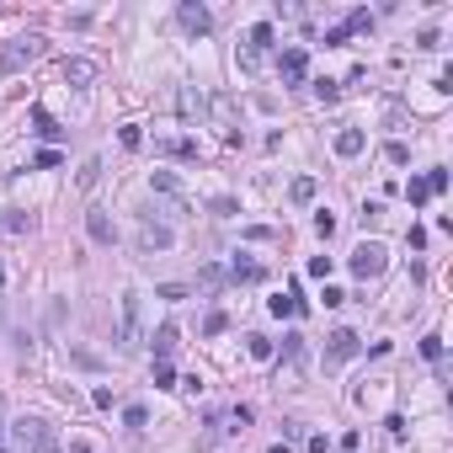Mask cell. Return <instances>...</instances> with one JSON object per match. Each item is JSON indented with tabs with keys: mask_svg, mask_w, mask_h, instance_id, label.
<instances>
[{
	"mask_svg": "<svg viewBox=\"0 0 453 453\" xmlns=\"http://www.w3.org/2000/svg\"><path fill=\"white\" fill-rule=\"evenodd\" d=\"M145 347V293H123V304H118V352L134 357V352Z\"/></svg>",
	"mask_w": 453,
	"mask_h": 453,
	"instance_id": "1",
	"label": "cell"
},
{
	"mask_svg": "<svg viewBox=\"0 0 453 453\" xmlns=\"http://www.w3.org/2000/svg\"><path fill=\"white\" fill-rule=\"evenodd\" d=\"M11 432H17V443L27 453H59V432H54L43 416H17V421H11Z\"/></svg>",
	"mask_w": 453,
	"mask_h": 453,
	"instance_id": "2",
	"label": "cell"
},
{
	"mask_svg": "<svg viewBox=\"0 0 453 453\" xmlns=\"http://www.w3.org/2000/svg\"><path fill=\"white\" fill-rule=\"evenodd\" d=\"M38 59H43V38H38V32H27V38L6 43V54H0V70H6V75H21L27 64H38Z\"/></svg>",
	"mask_w": 453,
	"mask_h": 453,
	"instance_id": "3",
	"label": "cell"
},
{
	"mask_svg": "<svg viewBox=\"0 0 453 453\" xmlns=\"http://www.w3.org/2000/svg\"><path fill=\"white\" fill-rule=\"evenodd\" d=\"M384 267H390V251L379 246V240H363V246L352 251V272H357L363 283H368V277H379Z\"/></svg>",
	"mask_w": 453,
	"mask_h": 453,
	"instance_id": "4",
	"label": "cell"
},
{
	"mask_svg": "<svg viewBox=\"0 0 453 453\" xmlns=\"http://www.w3.org/2000/svg\"><path fill=\"white\" fill-rule=\"evenodd\" d=\"M357 352H363L357 330H330V341H326V368H341V363H352Z\"/></svg>",
	"mask_w": 453,
	"mask_h": 453,
	"instance_id": "5",
	"label": "cell"
},
{
	"mask_svg": "<svg viewBox=\"0 0 453 453\" xmlns=\"http://www.w3.org/2000/svg\"><path fill=\"white\" fill-rule=\"evenodd\" d=\"M171 246H176V229L155 224V219L145 213V224H139V251H171Z\"/></svg>",
	"mask_w": 453,
	"mask_h": 453,
	"instance_id": "6",
	"label": "cell"
},
{
	"mask_svg": "<svg viewBox=\"0 0 453 453\" xmlns=\"http://www.w3.org/2000/svg\"><path fill=\"white\" fill-rule=\"evenodd\" d=\"M176 21H182V27L192 32V38H203L208 27H213V17H208V6H198V0H182V6H176Z\"/></svg>",
	"mask_w": 453,
	"mask_h": 453,
	"instance_id": "7",
	"label": "cell"
},
{
	"mask_svg": "<svg viewBox=\"0 0 453 453\" xmlns=\"http://www.w3.org/2000/svg\"><path fill=\"white\" fill-rule=\"evenodd\" d=\"M304 70H309V54H304V48H299V43L277 54V75H283V81H288V85H299V81H304Z\"/></svg>",
	"mask_w": 453,
	"mask_h": 453,
	"instance_id": "8",
	"label": "cell"
},
{
	"mask_svg": "<svg viewBox=\"0 0 453 453\" xmlns=\"http://www.w3.org/2000/svg\"><path fill=\"white\" fill-rule=\"evenodd\" d=\"M267 309H272V315H277V320H299V315H304L309 304H304V299H299V293L288 288V293H277V299H272Z\"/></svg>",
	"mask_w": 453,
	"mask_h": 453,
	"instance_id": "9",
	"label": "cell"
},
{
	"mask_svg": "<svg viewBox=\"0 0 453 453\" xmlns=\"http://www.w3.org/2000/svg\"><path fill=\"white\" fill-rule=\"evenodd\" d=\"M363 145H368V134H363V128H341V134H336V155H341V160L363 155Z\"/></svg>",
	"mask_w": 453,
	"mask_h": 453,
	"instance_id": "10",
	"label": "cell"
},
{
	"mask_svg": "<svg viewBox=\"0 0 453 453\" xmlns=\"http://www.w3.org/2000/svg\"><path fill=\"white\" fill-rule=\"evenodd\" d=\"M85 235H91L96 246H112V240H118V229H112L107 213H85Z\"/></svg>",
	"mask_w": 453,
	"mask_h": 453,
	"instance_id": "11",
	"label": "cell"
},
{
	"mask_svg": "<svg viewBox=\"0 0 453 453\" xmlns=\"http://www.w3.org/2000/svg\"><path fill=\"white\" fill-rule=\"evenodd\" d=\"M96 75H102L96 59H70V64H64V81H70V85H91Z\"/></svg>",
	"mask_w": 453,
	"mask_h": 453,
	"instance_id": "12",
	"label": "cell"
},
{
	"mask_svg": "<svg viewBox=\"0 0 453 453\" xmlns=\"http://www.w3.org/2000/svg\"><path fill=\"white\" fill-rule=\"evenodd\" d=\"M176 336H182V330H176V326H160V330H155V336H149V341H155V363H171V352L182 347Z\"/></svg>",
	"mask_w": 453,
	"mask_h": 453,
	"instance_id": "13",
	"label": "cell"
},
{
	"mask_svg": "<svg viewBox=\"0 0 453 453\" xmlns=\"http://www.w3.org/2000/svg\"><path fill=\"white\" fill-rule=\"evenodd\" d=\"M32 128H38V139H48V145H59V139H64V128L48 118V107H32Z\"/></svg>",
	"mask_w": 453,
	"mask_h": 453,
	"instance_id": "14",
	"label": "cell"
},
{
	"mask_svg": "<svg viewBox=\"0 0 453 453\" xmlns=\"http://www.w3.org/2000/svg\"><path fill=\"white\" fill-rule=\"evenodd\" d=\"M224 283H229V272L219 267V262H208V267H198V288H203V293H219Z\"/></svg>",
	"mask_w": 453,
	"mask_h": 453,
	"instance_id": "15",
	"label": "cell"
},
{
	"mask_svg": "<svg viewBox=\"0 0 453 453\" xmlns=\"http://www.w3.org/2000/svg\"><path fill=\"white\" fill-rule=\"evenodd\" d=\"M229 283H262V262L235 256V262H229Z\"/></svg>",
	"mask_w": 453,
	"mask_h": 453,
	"instance_id": "16",
	"label": "cell"
},
{
	"mask_svg": "<svg viewBox=\"0 0 453 453\" xmlns=\"http://www.w3.org/2000/svg\"><path fill=\"white\" fill-rule=\"evenodd\" d=\"M160 155H176V160H198V139H160Z\"/></svg>",
	"mask_w": 453,
	"mask_h": 453,
	"instance_id": "17",
	"label": "cell"
},
{
	"mask_svg": "<svg viewBox=\"0 0 453 453\" xmlns=\"http://www.w3.org/2000/svg\"><path fill=\"white\" fill-rule=\"evenodd\" d=\"M251 59H256V54H262V48H272V21H256V27H251Z\"/></svg>",
	"mask_w": 453,
	"mask_h": 453,
	"instance_id": "18",
	"label": "cell"
},
{
	"mask_svg": "<svg viewBox=\"0 0 453 453\" xmlns=\"http://www.w3.org/2000/svg\"><path fill=\"white\" fill-rule=\"evenodd\" d=\"M176 112H182V118H198V112H203V96H198V91H176Z\"/></svg>",
	"mask_w": 453,
	"mask_h": 453,
	"instance_id": "19",
	"label": "cell"
},
{
	"mask_svg": "<svg viewBox=\"0 0 453 453\" xmlns=\"http://www.w3.org/2000/svg\"><path fill=\"white\" fill-rule=\"evenodd\" d=\"M315 192H320V187H315V176H293V187H288L293 203H315Z\"/></svg>",
	"mask_w": 453,
	"mask_h": 453,
	"instance_id": "20",
	"label": "cell"
},
{
	"mask_svg": "<svg viewBox=\"0 0 453 453\" xmlns=\"http://www.w3.org/2000/svg\"><path fill=\"white\" fill-rule=\"evenodd\" d=\"M299 357H304V336L288 330V336H283V363H299Z\"/></svg>",
	"mask_w": 453,
	"mask_h": 453,
	"instance_id": "21",
	"label": "cell"
},
{
	"mask_svg": "<svg viewBox=\"0 0 453 453\" xmlns=\"http://www.w3.org/2000/svg\"><path fill=\"white\" fill-rule=\"evenodd\" d=\"M229 330V315L224 309H208V320H203V336H224Z\"/></svg>",
	"mask_w": 453,
	"mask_h": 453,
	"instance_id": "22",
	"label": "cell"
},
{
	"mask_svg": "<svg viewBox=\"0 0 453 453\" xmlns=\"http://www.w3.org/2000/svg\"><path fill=\"white\" fill-rule=\"evenodd\" d=\"M123 427H128V432H145V427H149V411H145V405H128V411H123Z\"/></svg>",
	"mask_w": 453,
	"mask_h": 453,
	"instance_id": "23",
	"label": "cell"
},
{
	"mask_svg": "<svg viewBox=\"0 0 453 453\" xmlns=\"http://www.w3.org/2000/svg\"><path fill=\"white\" fill-rule=\"evenodd\" d=\"M96 176H102V160L91 155V160L81 165V176H75V182H81V192H91V187H96Z\"/></svg>",
	"mask_w": 453,
	"mask_h": 453,
	"instance_id": "24",
	"label": "cell"
},
{
	"mask_svg": "<svg viewBox=\"0 0 453 453\" xmlns=\"http://www.w3.org/2000/svg\"><path fill=\"white\" fill-rule=\"evenodd\" d=\"M421 182H427V192H432V198H443V192H448V171H443V165H437V171H427V176H421Z\"/></svg>",
	"mask_w": 453,
	"mask_h": 453,
	"instance_id": "25",
	"label": "cell"
},
{
	"mask_svg": "<svg viewBox=\"0 0 453 453\" xmlns=\"http://www.w3.org/2000/svg\"><path fill=\"white\" fill-rule=\"evenodd\" d=\"M421 357H427V363H443V336H421Z\"/></svg>",
	"mask_w": 453,
	"mask_h": 453,
	"instance_id": "26",
	"label": "cell"
},
{
	"mask_svg": "<svg viewBox=\"0 0 453 453\" xmlns=\"http://www.w3.org/2000/svg\"><path fill=\"white\" fill-rule=\"evenodd\" d=\"M341 27H347V32H368V27H373V11H363V6H357V11H352Z\"/></svg>",
	"mask_w": 453,
	"mask_h": 453,
	"instance_id": "27",
	"label": "cell"
},
{
	"mask_svg": "<svg viewBox=\"0 0 453 453\" xmlns=\"http://www.w3.org/2000/svg\"><path fill=\"white\" fill-rule=\"evenodd\" d=\"M246 352L256 357V363H267V357H272V341H267V336H246Z\"/></svg>",
	"mask_w": 453,
	"mask_h": 453,
	"instance_id": "28",
	"label": "cell"
},
{
	"mask_svg": "<svg viewBox=\"0 0 453 453\" xmlns=\"http://www.w3.org/2000/svg\"><path fill=\"white\" fill-rule=\"evenodd\" d=\"M315 235H320V240H330V235H336V213H326V208H320V213H315Z\"/></svg>",
	"mask_w": 453,
	"mask_h": 453,
	"instance_id": "29",
	"label": "cell"
},
{
	"mask_svg": "<svg viewBox=\"0 0 453 453\" xmlns=\"http://www.w3.org/2000/svg\"><path fill=\"white\" fill-rule=\"evenodd\" d=\"M155 390H176V368L171 363H155Z\"/></svg>",
	"mask_w": 453,
	"mask_h": 453,
	"instance_id": "30",
	"label": "cell"
},
{
	"mask_svg": "<svg viewBox=\"0 0 453 453\" xmlns=\"http://www.w3.org/2000/svg\"><path fill=\"white\" fill-rule=\"evenodd\" d=\"M59 160H64L59 149H38V155H32V171H54Z\"/></svg>",
	"mask_w": 453,
	"mask_h": 453,
	"instance_id": "31",
	"label": "cell"
},
{
	"mask_svg": "<svg viewBox=\"0 0 453 453\" xmlns=\"http://www.w3.org/2000/svg\"><path fill=\"white\" fill-rule=\"evenodd\" d=\"M405 198H411V208H421L427 198H432V192H427V182H421V176H411V187H405Z\"/></svg>",
	"mask_w": 453,
	"mask_h": 453,
	"instance_id": "32",
	"label": "cell"
},
{
	"mask_svg": "<svg viewBox=\"0 0 453 453\" xmlns=\"http://www.w3.org/2000/svg\"><path fill=\"white\" fill-rule=\"evenodd\" d=\"M315 96H320V102H336V96H341V85H336V81H315Z\"/></svg>",
	"mask_w": 453,
	"mask_h": 453,
	"instance_id": "33",
	"label": "cell"
},
{
	"mask_svg": "<svg viewBox=\"0 0 453 453\" xmlns=\"http://www.w3.org/2000/svg\"><path fill=\"white\" fill-rule=\"evenodd\" d=\"M155 192H171V198H176V176H171V171H155Z\"/></svg>",
	"mask_w": 453,
	"mask_h": 453,
	"instance_id": "34",
	"label": "cell"
},
{
	"mask_svg": "<svg viewBox=\"0 0 453 453\" xmlns=\"http://www.w3.org/2000/svg\"><path fill=\"white\" fill-rule=\"evenodd\" d=\"M309 277H330V256H309Z\"/></svg>",
	"mask_w": 453,
	"mask_h": 453,
	"instance_id": "35",
	"label": "cell"
},
{
	"mask_svg": "<svg viewBox=\"0 0 453 453\" xmlns=\"http://www.w3.org/2000/svg\"><path fill=\"white\" fill-rule=\"evenodd\" d=\"M229 427H235V432H240V427H251V405H235V411H229Z\"/></svg>",
	"mask_w": 453,
	"mask_h": 453,
	"instance_id": "36",
	"label": "cell"
},
{
	"mask_svg": "<svg viewBox=\"0 0 453 453\" xmlns=\"http://www.w3.org/2000/svg\"><path fill=\"white\" fill-rule=\"evenodd\" d=\"M118 139H123V149H139V145H145V134H139V128H123Z\"/></svg>",
	"mask_w": 453,
	"mask_h": 453,
	"instance_id": "37",
	"label": "cell"
},
{
	"mask_svg": "<svg viewBox=\"0 0 453 453\" xmlns=\"http://www.w3.org/2000/svg\"><path fill=\"white\" fill-rule=\"evenodd\" d=\"M347 38H352L347 27H330V32H326V48H341V43H347Z\"/></svg>",
	"mask_w": 453,
	"mask_h": 453,
	"instance_id": "38",
	"label": "cell"
},
{
	"mask_svg": "<svg viewBox=\"0 0 453 453\" xmlns=\"http://www.w3.org/2000/svg\"><path fill=\"white\" fill-rule=\"evenodd\" d=\"M384 155H390V160H394V165H405V160H411V149L400 145V139H394V145H390V149H384Z\"/></svg>",
	"mask_w": 453,
	"mask_h": 453,
	"instance_id": "39",
	"label": "cell"
},
{
	"mask_svg": "<svg viewBox=\"0 0 453 453\" xmlns=\"http://www.w3.org/2000/svg\"><path fill=\"white\" fill-rule=\"evenodd\" d=\"M213 213H219V219H235V198H213Z\"/></svg>",
	"mask_w": 453,
	"mask_h": 453,
	"instance_id": "40",
	"label": "cell"
},
{
	"mask_svg": "<svg viewBox=\"0 0 453 453\" xmlns=\"http://www.w3.org/2000/svg\"><path fill=\"white\" fill-rule=\"evenodd\" d=\"M32 224V219H27V213H6V229H11V235H21V229Z\"/></svg>",
	"mask_w": 453,
	"mask_h": 453,
	"instance_id": "41",
	"label": "cell"
},
{
	"mask_svg": "<svg viewBox=\"0 0 453 453\" xmlns=\"http://www.w3.org/2000/svg\"><path fill=\"white\" fill-rule=\"evenodd\" d=\"M0 309H6V262H0Z\"/></svg>",
	"mask_w": 453,
	"mask_h": 453,
	"instance_id": "42",
	"label": "cell"
},
{
	"mask_svg": "<svg viewBox=\"0 0 453 453\" xmlns=\"http://www.w3.org/2000/svg\"><path fill=\"white\" fill-rule=\"evenodd\" d=\"M272 453H293V448H288V443H277V448H272Z\"/></svg>",
	"mask_w": 453,
	"mask_h": 453,
	"instance_id": "43",
	"label": "cell"
},
{
	"mask_svg": "<svg viewBox=\"0 0 453 453\" xmlns=\"http://www.w3.org/2000/svg\"><path fill=\"white\" fill-rule=\"evenodd\" d=\"M0 453H6V448H0Z\"/></svg>",
	"mask_w": 453,
	"mask_h": 453,
	"instance_id": "44",
	"label": "cell"
}]
</instances>
